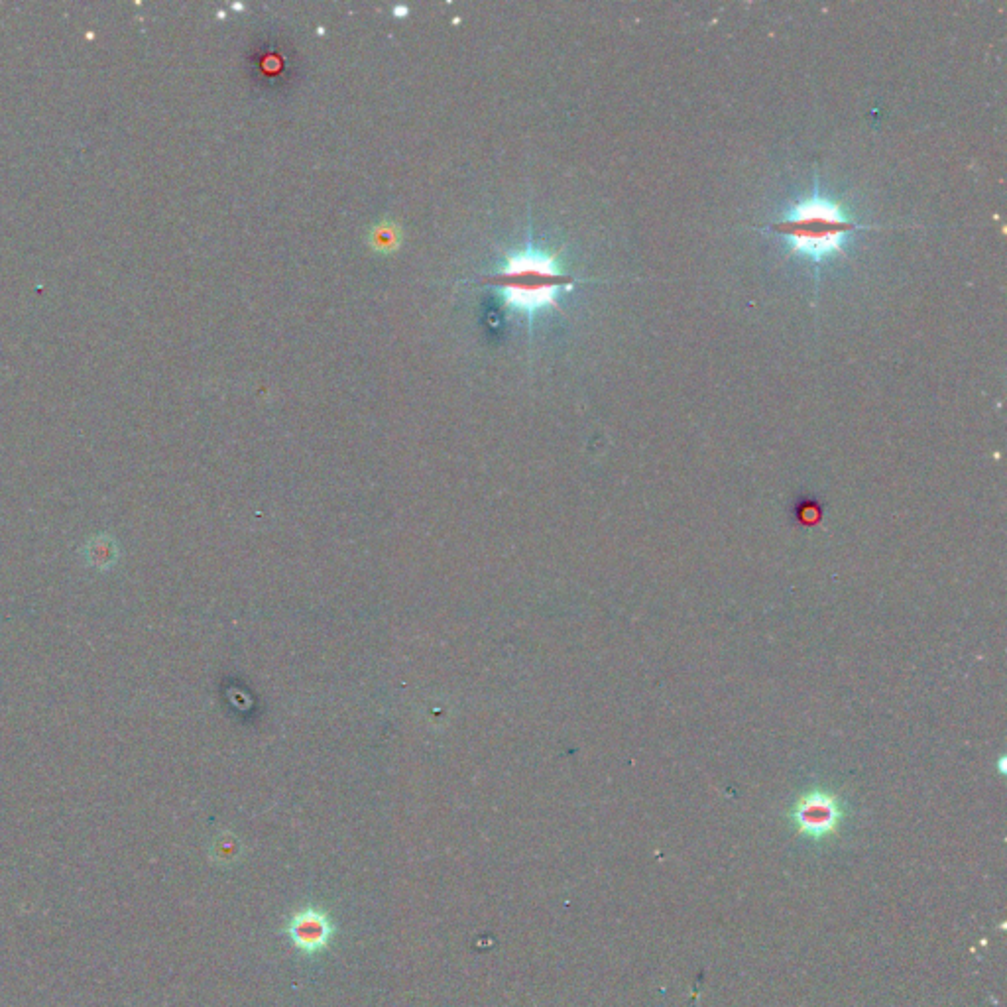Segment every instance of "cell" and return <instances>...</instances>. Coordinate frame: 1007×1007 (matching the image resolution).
Returning a JSON list of instances; mask_svg holds the SVG:
<instances>
[{
	"label": "cell",
	"mask_w": 1007,
	"mask_h": 1007,
	"mask_svg": "<svg viewBox=\"0 0 1007 1007\" xmlns=\"http://www.w3.org/2000/svg\"><path fill=\"white\" fill-rule=\"evenodd\" d=\"M870 229L850 219L840 205L823 195H813L793 205L768 231L783 238L789 248L813 262H825L830 256H844L846 240L856 231Z\"/></svg>",
	"instance_id": "cell-1"
},
{
	"label": "cell",
	"mask_w": 1007,
	"mask_h": 1007,
	"mask_svg": "<svg viewBox=\"0 0 1007 1007\" xmlns=\"http://www.w3.org/2000/svg\"><path fill=\"white\" fill-rule=\"evenodd\" d=\"M89 561L91 565L103 569V567H109L113 565L117 553H115V543L111 539H103V537H97L91 545H89Z\"/></svg>",
	"instance_id": "cell-5"
},
{
	"label": "cell",
	"mask_w": 1007,
	"mask_h": 1007,
	"mask_svg": "<svg viewBox=\"0 0 1007 1007\" xmlns=\"http://www.w3.org/2000/svg\"><path fill=\"white\" fill-rule=\"evenodd\" d=\"M484 284L500 288L512 309L534 315L545 307H559V292L571 288L575 278L565 274L553 256L541 250H522L508 256L504 268Z\"/></svg>",
	"instance_id": "cell-2"
},
{
	"label": "cell",
	"mask_w": 1007,
	"mask_h": 1007,
	"mask_svg": "<svg viewBox=\"0 0 1007 1007\" xmlns=\"http://www.w3.org/2000/svg\"><path fill=\"white\" fill-rule=\"evenodd\" d=\"M284 933L292 947L303 956H317L331 947L337 937V925L325 909L305 905L296 909L284 925Z\"/></svg>",
	"instance_id": "cell-4"
},
{
	"label": "cell",
	"mask_w": 1007,
	"mask_h": 1007,
	"mask_svg": "<svg viewBox=\"0 0 1007 1007\" xmlns=\"http://www.w3.org/2000/svg\"><path fill=\"white\" fill-rule=\"evenodd\" d=\"M844 815H846L844 803L836 795L823 789H815L799 797L789 813L795 829L803 836L815 840L834 834L844 821Z\"/></svg>",
	"instance_id": "cell-3"
}]
</instances>
